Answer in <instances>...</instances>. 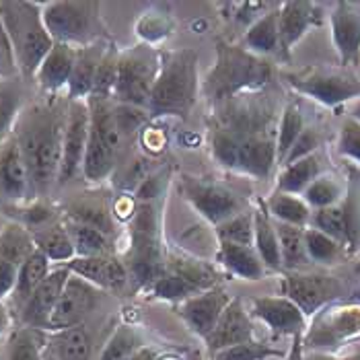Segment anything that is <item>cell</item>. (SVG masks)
<instances>
[{"label": "cell", "instance_id": "1", "mask_svg": "<svg viewBox=\"0 0 360 360\" xmlns=\"http://www.w3.org/2000/svg\"><path fill=\"white\" fill-rule=\"evenodd\" d=\"M66 108L68 103H33L17 120L13 136L19 142L27 165L33 200L46 198L58 186Z\"/></svg>", "mask_w": 360, "mask_h": 360}, {"label": "cell", "instance_id": "2", "mask_svg": "<svg viewBox=\"0 0 360 360\" xmlns=\"http://www.w3.org/2000/svg\"><path fill=\"white\" fill-rule=\"evenodd\" d=\"M274 79V64L268 58L251 54L241 44L217 41V62L200 84L202 95L219 105L243 93L264 91Z\"/></svg>", "mask_w": 360, "mask_h": 360}, {"label": "cell", "instance_id": "3", "mask_svg": "<svg viewBox=\"0 0 360 360\" xmlns=\"http://www.w3.org/2000/svg\"><path fill=\"white\" fill-rule=\"evenodd\" d=\"M198 52L192 48L169 50L161 54L159 75L153 84L148 111L155 117H188L200 91Z\"/></svg>", "mask_w": 360, "mask_h": 360}, {"label": "cell", "instance_id": "4", "mask_svg": "<svg viewBox=\"0 0 360 360\" xmlns=\"http://www.w3.org/2000/svg\"><path fill=\"white\" fill-rule=\"evenodd\" d=\"M0 21L11 39L21 79H35L41 62L54 48V39L44 23L41 2L0 0Z\"/></svg>", "mask_w": 360, "mask_h": 360}, {"label": "cell", "instance_id": "5", "mask_svg": "<svg viewBox=\"0 0 360 360\" xmlns=\"http://www.w3.org/2000/svg\"><path fill=\"white\" fill-rule=\"evenodd\" d=\"M41 15L54 44L72 48H89L111 41V33L103 17L101 2L95 0H52L41 2Z\"/></svg>", "mask_w": 360, "mask_h": 360}, {"label": "cell", "instance_id": "6", "mask_svg": "<svg viewBox=\"0 0 360 360\" xmlns=\"http://www.w3.org/2000/svg\"><path fill=\"white\" fill-rule=\"evenodd\" d=\"M210 153L217 163L231 171L266 179L278 165L276 132L241 139L219 128H210Z\"/></svg>", "mask_w": 360, "mask_h": 360}, {"label": "cell", "instance_id": "7", "mask_svg": "<svg viewBox=\"0 0 360 360\" xmlns=\"http://www.w3.org/2000/svg\"><path fill=\"white\" fill-rule=\"evenodd\" d=\"M276 105L262 91L243 93L219 105H212V128L233 136H259L276 132Z\"/></svg>", "mask_w": 360, "mask_h": 360}, {"label": "cell", "instance_id": "8", "mask_svg": "<svg viewBox=\"0 0 360 360\" xmlns=\"http://www.w3.org/2000/svg\"><path fill=\"white\" fill-rule=\"evenodd\" d=\"M159 64H161V54L153 52L146 46L120 52L113 101L148 111L153 84L159 75Z\"/></svg>", "mask_w": 360, "mask_h": 360}, {"label": "cell", "instance_id": "9", "mask_svg": "<svg viewBox=\"0 0 360 360\" xmlns=\"http://www.w3.org/2000/svg\"><path fill=\"white\" fill-rule=\"evenodd\" d=\"M284 81L297 93H303L328 108L360 99V79L348 70L303 68L297 72H286Z\"/></svg>", "mask_w": 360, "mask_h": 360}, {"label": "cell", "instance_id": "10", "mask_svg": "<svg viewBox=\"0 0 360 360\" xmlns=\"http://www.w3.org/2000/svg\"><path fill=\"white\" fill-rule=\"evenodd\" d=\"M89 130H91L89 103L86 101H68L64 142H62V165H60V175H58V186H66L79 173H83Z\"/></svg>", "mask_w": 360, "mask_h": 360}, {"label": "cell", "instance_id": "11", "mask_svg": "<svg viewBox=\"0 0 360 360\" xmlns=\"http://www.w3.org/2000/svg\"><path fill=\"white\" fill-rule=\"evenodd\" d=\"M181 194L202 219H206L214 226L243 212L241 200L231 190L217 184H208L194 177H181Z\"/></svg>", "mask_w": 360, "mask_h": 360}, {"label": "cell", "instance_id": "12", "mask_svg": "<svg viewBox=\"0 0 360 360\" xmlns=\"http://www.w3.org/2000/svg\"><path fill=\"white\" fill-rule=\"evenodd\" d=\"M97 301H99V288L83 278L70 274L48 319L46 332H64V330L83 326L84 317L95 309Z\"/></svg>", "mask_w": 360, "mask_h": 360}, {"label": "cell", "instance_id": "13", "mask_svg": "<svg viewBox=\"0 0 360 360\" xmlns=\"http://www.w3.org/2000/svg\"><path fill=\"white\" fill-rule=\"evenodd\" d=\"M344 286L340 278L330 274H313V272H286L284 278V297H288L295 305L307 315L317 313L321 307L332 303L342 295Z\"/></svg>", "mask_w": 360, "mask_h": 360}, {"label": "cell", "instance_id": "14", "mask_svg": "<svg viewBox=\"0 0 360 360\" xmlns=\"http://www.w3.org/2000/svg\"><path fill=\"white\" fill-rule=\"evenodd\" d=\"M68 278H70V270L66 266L52 268V272L44 278V282L31 292L27 301L19 307V317H21L25 328H35V330L46 332L48 319L54 311Z\"/></svg>", "mask_w": 360, "mask_h": 360}, {"label": "cell", "instance_id": "15", "mask_svg": "<svg viewBox=\"0 0 360 360\" xmlns=\"http://www.w3.org/2000/svg\"><path fill=\"white\" fill-rule=\"evenodd\" d=\"M250 315L278 335L297 338L305 332V313L284 295L251 299Z\"/></svg>", "mask_w": 360, "mask_h": 360}, {"label": "cell", "instance_id": "16", "mask_svg": "<svg viewBox=\"0 0 360 360\" xmlns=\"http://www.w3.org/2000/svg\"><path fill=\"white\" fill-rule=\"evenodd\" d=\"M253 340H255V326H253L250 311L241 303V299H233L229 303V307L222 311L214 330L204 338L210 356L219 350L253 342Z\"/></svg>", "mask_w": 360, "mask_h": 360}, {"label": "cell", "instance_id": "17", "mask_svg": "<svg viewBox=\"0 0 360 360\" xmlns=\"http://www.w3.org/2000/svg\"><path fill=\"white\" fill-rule=\"evenodd\" d=\"M231 301H233V297L222 286H214L210 290H204L195 297L186 299L179 305V315L186 321V326L190 328V332H194L200 338H206L214 330V326L221 319L222 311L229 307Z\"/></svg>", "mask_w": 360, "mask_h": 360}, {"label": "cell", "instance_id": "18", "mask_svg": "<svg viewBox=\"0 0 360 360\" xmlns=\"http://www.w3.org/2000/svg\"><path fill=\"white\" fill-rule=\"evenodd\" d=\"M0 198L8 200V204H25L33 200L27 165L15 136L0 148Z\"/></svg>", "mask_w": 360, "mask_h": 360}, {"label": "cell", "instance_id": "19", "mask_svg": "<svg viewBox=\"0 0 360 360\" xmlns=\"http://www.w3.org/2000/svg\"><path fill=\"white\" fill-rule=\"evenodd\" d=\"M70 270V274L83 278L97 286L99 290H122L128 280L130 272L126 262H122L115 255H97V257H75L68 264H62Z\"/></svg>", "mask_w": 360, "mask_h": 360}, {"label": "cell", "instance_id": "20", "mask_svg": "<svg viewBox=\"0 0 360 360\" xmlns=\"http://www.w3.org/2000/svg\"><path fill=\"white\" fill-rule=\"evenodd\" d=\"M321 23V11L315 2H282L278 6L280 56L288 58L292 48L313 25Z\"/></svg>", "mask_w": 360, "mask_h": 360}, {"label": "cell", "instance_id": "21", "mask_svg": "<svg viewBox=\"0 0 360 360\" xmlns=\"http://www.w3.org/2000/svg\"><path fill=\"white\" fill-rule=\"evenodd\" d=\"M333 46L344 66L360 62V4L338 2L332 13Z\"/></svg>", "mask_w": 360, "mask_h": 360}, {"label": "cell", "instance_id": "22", "mask_svg": "<svg viewBox=\"0 0 360 360\" xmlns=\"http://www.w3.org/2000/svg\"><path fill=\"white\" fill-rule=\"evenodd\" d=\"M360 333V307H330L307 335L309 346H332Z\"/></svg>", "mask_w": 360, "mask_h": 360}, {"label": "cell", "instance_id": "23", "mask_svg": "<svg viewBox=\"0 0 360 360\" xmlns=\"http://www.w3.org/2000/svg\"><path fill=\"white\" fill-rule=\"evenodd\" d=\"M77 56H79V48H72L66 44H54V48L46 56V60L41 62L35 75L39 89L52 95L62 89H68L75 64H77Z\"/></svg>", "mask_w": 360, "mask_h": 360}, {"label": "cell", "instance_id": "24", "mask_svg": "<svg viewBox=\"0 0 360 360\" xmlns=\"http://www.w3.org/2000/svg\"><path fill=\"white\" fill-rule=\"evenodd\" d=\"M253 248L257 251L262 264L266 266V270H272V272L282 270L276 224L270 217L264 200H257V206L253 210Z\"/></svg>", "mask_w": 360, "mask_h": 360}, {"label": "cell", "instance_id": "25", "mask_svg": "<svg viewBox=\"0 0 360 360\" xmlns=\"http://www.w3.org/2000/svg\"><path fill=\"white\" fill-rule=\"evenodd\" d=\"M111 44V41H110ZM108 44V46H110ZM105 44H95L89 48H81L77 56V64L68 83V101H86L93 93V83H95V75H97V66L101 62V58L108 50Z\"/></svg>", "mask_w": 360, "mask_h": 360}, {"label": "cell", "instance_id": "26", "mask_svg": "<svg viewBox=\"0 0 360 360\" xmlns=\"http://www.w3.org/2000/svg\"><path fill=\"white\" fill-rule=\"evenodd\" d=\"M278 6L274 4L266 15H262L241 37V46L251 54L268 58L280 54V31H278Z\"/></svg>", "mask_w": 360, "mask_h": 360}, {"label": "cell", "instance_id": "27", "mask_svg": "<svg viewBox=\"0 0 360 360\" xmlns=\"http://www.w3.org/2000/svg\"><path fill=\"white\" fill-rule=\"evenodd\" d=\"M217 262L222 268H226L233 276L243 278V280H262L268 272L253 245L248 248V245L219 243Z\"/></svg>", "mask_w": 360, "mask_h": 360}, {"label": "cell", "instance_id": "28", "mask_svg": "<svg viewBox=\"0 0 360 360\" xmlns=\"http://www.w3.org/2000/svg\"><path fill=\"white\" fill-rule=\"evenodd\" d=\"M33 241H35V248L41 251L52 264H58V266L68 264L70 259L77 257V251L72 245L70 233L64 224V219L33 233Z\"/></svg>", "mask_w": 360, "mask_h": 360}, {"label": "cell", "instance_id": "29", "mask_svg": "<svg viewBox=\"0 0 360 360\" xmlns=\"http://www.w3.org/2000/svg\"><path fill=\"white\" fill-rule=\"evenodd\" d=\"M2 210L13 219V222H19L21 226H25L29 233H37L50 224L58 222L62 217L48 200H31L25 204H4Z\"/></svg>", "mask_w": 360, "mask_h": 360}, {"label": "cell", "instance_id": "30", "mask_svg": "<svg viewBox=\"0 0 360 360\" xmlns=\"http://www.w3.org/2000/svg\"><path fill=\"white\" fill-rule=\"evenodd\" d=\"M278 243H280V255H282V270L286 272H297L303 270L311 264L305 245V229L276 222Z\"/></svg>", "mask_w": 360, "mask_h": 360}, {"label": "cell", "instance_id": "31", "mask_svg": "<svg viewBox=\"0 0 360 360\" xmlns=\"http://www.w3.org/2000/svg\"><path fill=\"white\" fill-rule=\"evenodd\" d=\"M319 173H321V163H319L317 153L297 161V163L284 165L276 179V192L303 195L307 188L319 177Z\"/></svg>", "mask_w": 360, "mask_h": 360}, {"label": "cell", "instance_id": "32", "mask_svg": "<svg viewBox=\"0 0 360 360\" xmlns=\"http://www.w3.org/2000/svg\"><path fill=\"white\" fill-rule=\"evenodd\" d=\"M48 346L56 360H91L93 340L83 326L48 335Z\"/></svg>", "mask_w": 360, "mask_h": 360}, {"label": "cell", "instance_id": "33", "mask_svg": "<svg viewBox=\"0 0 360 360\" xmlns=\"http://www.w3.org/2000/svg\"><path fill=\"white\" fill-rule=\"evenodd\" d=\"M64 219L93 226L110 237L115 231L113 229V212L108 208V204H103L101 200H93V198H79V200L70 202L66 206Z\"/></svg>", "mask_w": 360, "mask_h": 360}, {"label": "cell", "instance_id": "34", "mask_svg": "<svg viewBox=\"0 0 360 360\" xmlns=\"http://www.w3.org/2000/svg\"><path fill=\"white\" fill-rule=\"evenodd\" d=\"M266 202V208L270 212V217L276 222H284V224H292V226H301L307 229L311 224V217L313 210L309 208L305 200L301 195L282 194V192H274Z\"/></svg>", "mask_w": 360, "mask_h": 360}, {"label": "cell", "instance_id": "35", "mask_svg": "<svg viewBox=\"0 0 360 360\" xmlns=\"http://www.w3.org/2000/svg\"><path fill=\"white\" fill-rule=\"evenodd\" d=\"M50 272H52V262L39 250L33 251L27 259L21 264L17 286H15V292H13V301H15L17 309L27 301L31 292L44 282V278L48 276Z\"/></svg>", "mask_w": 360, "mask_h": 360}, {"label": "cell", "instance_id": "36", "mask_svg": "<svg viewBox=\"0 0 360 360\" xmlns=\"http://www.w3.org/2000/svg\"><path fill=\"white\" fill-rule=\"evenodd\" d=\"M64 224L70 233L72 245L77 251V257H97V255H113V243L110 235L86 226L81 222L64 219Z\"/></svg>", "mask_w": 360, "mask_h": 360}, {"label": "cell", "instance_id": "37", "mask_svg": "<svg viewBox=\"0 0 360 360\" xmlns=\"http://www.w3.org/2000/svg\"><path fill=\"white\" fill-rule=\"evenodd\" d=\"M309 226L330 235L342 248H352V224L342 202L323 210H315Z\"/></svg>", "mask_w": 360, "mask_h": 360}, {"label": "cell", "instance_id": "38", "mask_svg": "<svg viewBox=\"0 0 360 360\" xmlns=\"http://www.w3.org/2000/svg\"><path fill=\"white\" fill-rule=\"evenodd\" d=\"M21 111H23L21 79L0 83V148L13 136Z\"/></svg>", "mask_w": 360, "mask_h": 360}, {"label": "cell", "instance_id": "39", "mask_svg": "<svg viewBox=\"0 0 360 360\" xmlns=\"http://www.w3.org/2000/svg\"><path fill=\"white\" fill-rule=\"evenodd\" d=\"M35 248L33 235L19 222H11L0 231V259L11 262L21 268Z\"/></svg>", "mask_w": 360, "mask_h": 360}, {"label": "cell", "instance_id": "40", "mask_svg": "<svg viewBox=\"0 0 360 360\" xmlns=\"http://www.w3.org/2000/svg\"><path fill=\"white\" fill-rule=\"evenodd\" d=\"M305 120L303 113L299 110L297 103H288L278 122L276 128V155H278V165L282 167L284 159L288 157L290 148L295 146V142L299 140V136L305 130Z\"/></svg>", "mask_w": 360, "mask_h": 360}, {"label": "cell", "instance_id": "41", "mask_svg": "<svg viewBox=\"0 0 360 360\" xmlns=\"http://www.w3.org/2000/svg\"><path fill=\"white\" fill-rule=\"evenodd\" d=\"M48 338L44 330L21 328L11 335L6 344V360H44V348Z\"/></svg>", "mask_w": 360, "mask_h": 360}, {"label": "cell", "instance_id": "42", "mask_svg": "<svg viewBox=\"0 0 360 360\" xmlns=\"http://www.w3.org/2000/svg\"><path fill=\"white\" fill-rule=\"evenodd\" d=\"M217 241L233 245H253V210H243L237 217L217 226Z\"/></svg>", "mask_w": 360, "mask_h": 360}, {"label": "cell", "instance_id": "43", "mask_svg": "<svg viewBox=\"0 0 360 360\" xmlns=\"http://www.w3.org/2000/svg\"><path fill=\"white\" fill-rule=\"evenodd\" d=\"M117 64H120V52L111 41L97 66L95 83H93V93L91 97H101V99H113V91L117 83Z\"/></svg>", "mask_w": 360, "mask_h": 360}, {"label": "cell", "instance_id": "44", "mask_svg": "<svg viewBox=\"0 0 360 360\" xmlns=\"http://www.w3.org/2000/svg\"><path fill=\"white\" fill-rule=\"evenodd\" d=\"M144 344L140 340L139 332L130 326H120L111 333L99 360H128L136 350H140Z\"/></svg>", "mask_w": 360, "mask_h": 360}, {"label": "cell", "instance_id": "45", "mask_svg": "<svg viewBox=\"0 0 360 360\" xmlns=\"http://www.w3.org/2000/svg\"><path fill=\"white\" fill-rule=\"evenodd\" d=\"M305 245L309 259L317 262V264H333L344 250L335 239H332L330 235H326L321 231H317V229H313V226L305 229Z\"/></svg>", "mask_w": 360, "mask_h": 360}, {"label": "cell", "instance_id": "46", "mask_svg": "<svg viewBox=\"0 0 360 360\" xmlns=\"http://www.w3.org/2000/svg\"><path fill=\"white\" fill-rule=\"evenodd\" d=\"M303 200L309 204L311 210H323V208H330V206L340 204L342 188L332 177H321L319 175L303 192Z\"/></svg>", "mask_w": 360, "mask_h": 360}, {"label": "cell", "instance_id": "47", "mask_svg": "<svg viewBox=\"0 0 360 360\" xmlns=\"http://www.w3.org/2000/svg\"><path fill=\"white\" fill-rule=\"evenodd\" d=\"M272 356H282V352L259 342V340H253V342H245V344H237V346H231V348H224L214 352L210 360H268Z\"/></svg>", "mask_w": 360, "mask_h": 360}, {"label": "cell", "instance_id": "48", "mask_svg": "<svg viewBox=\"0 0 360 360\" xmlns=\"http://www.w3.org/2000/svg\"><path fill=\"white\" fill-rule=\"evenodd\" d=\"M338 153L360 165V122L352 117L344 120L338 136Z\"/></svg>", "mask_w": 360, "mask_h": 360}, {"label": "cell", "instance_id": "49", "mask_svg": "<svg viewBox=\"0 0 360 360\" xmlns=\"http://www.w3.org/2000/svg\"><path fill=\"white\" fill-rule=\"evenodd\" d=\"M15 79H21L17 58H15V52H13L11 39L6 35V29L0 21V83L15 81Z\"/></svg>", "mask_w": 360, "mask_h": 360}, {"label": "cell", "instance_id": "50", "mask_svg": "<svg viewBox=\"0 0 360 360\" xmlns=\"http://www.w3.org/2000/svg\"><path fill=\"white\" fill-rule=\"evenodd\" d=\"M319 144H321L319 132H317L315 128H305L303 134H301L299 140L295 142V146L290 148V153H288V157L284 159L282 167L290 165V163H297V161H301V159H305V157L315 155L317 148H319Z\"/></svg>", "mask_w": 360, "mask_h": 360}, {"label": "cell", "instance_id": "51", "mask_svg": "<svg viewBox=\"0 0 360 360\" xmlns=\"http://www.w3.org/2000/svg\"><path fill=\"white\" fill-rule=\"evenodd\" d=\"M17 278H19V266L0 259V303H4V299L13 297Z\"/></svg>", "mask_w": 360, "mask_h": 360}, {"label": "cell", "instance_id": "52", "mask_svg": "<svg viewBox=\"0 0 360 360\" xmlns=\"http://www.w3.org/2000/svg\"><path fill=\"white\" fill-rule=\"evenodd\" d=\"M128 360H157V352L153 348H148V346H142Z\"/></svg>", "mask_w": 360, "mask_h": 360}, {"label": "cell", "instance_id": "53", "mask_svg": "<svg viewBox=\"0 0 360 360\" xmlns=\"http://www.w3.org/2000/svg\"><path fill=\"white\" fill-rule=\"evenodd\" d=\"M8 326H11V311L4 303H0V335L8 330Z\"/></svg>", "mask_w": 360, "mask_h": 360}, {"label": "cell", "instance_id": "54", "mask_svg": "<svg viewBox=\"0 0 360 360\" xmlns=\"http://www.w3.org/2000/svg\"><path fill=\"white\" fill-rule=\"evenodd\" d=\"M348 117H352V120L360 122V99H356V101L350 105V110H348Z\"/></svg>", "mask_w": 360, "mask_h": 360}, {"label": "cell", "instance_id": "55", "mask_svg": "<svg viewBox=\"0 0 360 360\" xmlns=\"http://www.w3.org/2000/svg\"><path fill=\"white\" fill-rule=\"evenodd\" d=\"M356 272H359V274H360V262H359V264H356Z\"/></svg>", "mask_w": 360, "mask_h": 360}]
</instances>
